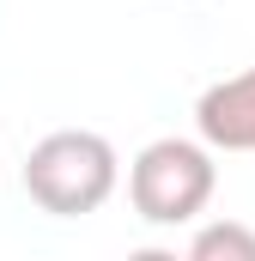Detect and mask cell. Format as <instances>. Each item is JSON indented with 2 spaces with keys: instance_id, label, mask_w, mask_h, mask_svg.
<instances>
[{
  "instance_id": "obj_4",
  "label": "cell",
  "mask_w": 255,
  "mask_h": 261,
  "mask_svg": "<svg viewBox=\"0 0 255 261\" xmlns=\"http://www.w3.org/2000/svg\"><path fill=\"white\" fill-rule=\"evenodd\" d=\"M189 255H194V261H255V231H249V225H231V219H219V225L194 231Z\"/></svg>"
},
{
  "instance_id": "obj_1",
  "label": "cell",
  "mask_w": 255,
  "mask_h": 261,
  "mask_svg": "<svg viewBox=\"0 0 255 261\" xmlns=\"http://www.w3.org/2000/svg\"><path fill=\"white\" fill-rule=\"evenodd\" d=\"M116 189V146L91 128H55L24 158V195L55 219L97 213Z\"/></svg>"
},
{
  "instance_id": "obj_3",
  "label": "cell",
  "mask_w": 255,
  "mask_h": 261,
  "mask_svg": "<svg viewBox=\"0 0 255 261\" xmlns=\"http://www.w3.org/2000/svg\"><path fill=\"white\" fill-rule=\"evenodd\" d=\"M194 128L219 152H255V67H243V73H231V79L200 91Z\"/></svg>"
},
{
  "instance_id": "obj_2",
  "label": "cell",
  "mask_w": 255,
  "mask_h": 261,
  "mask_svg": "<svg viewBox=\"0 0 255 261\" xmlns=\"http://www.w3.org/2000/svg\"><path fill=\"white\" fill-rule=\"evenodd\" d=\"M128 200L146 225H183L213 200V158L194 140H152L134 170H128Z\"/></svg>"
}]
</instances>
